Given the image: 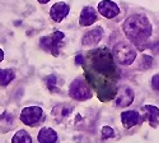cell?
<instances>
[{
	"mask_svg": "<svg viewBox=\"0 0 159 143\" xmlns=\"http://www.w3.org/2000/svg\"><path fill=\"white\" fill-rule=\"evenodd\" d=\"M4 60V51L0 49V61H3Z\"/></svg>",
	"mask_w": 159,
	"mask_h": 143,
	"instance_id": "cell-23",
	"label": "cell"
},
{
	"mask_svg": "<svg viewBox=\"0 0 159 143\" xmlns=\"http://www.w3.org/2000/svg\"><path fill=\"white\" fill-rule=\"evenodd\" d=\"M37 2L39 3V4H46V3H48L50 0H37Z\"/></svg>",
	"mask_w": 159,
	"mask_h": 143,
	"instance_id": "cell-24",
	"label": "cell"
},
{
	"mask_svg": "<svg viewBox=\"0 0 159 143\" xmlns=\"http://www.w3.org/2000/svg\"><path fill=\"white\" fill-rule=\"evenodd\" d=\"M83 63H84V60H83V56H82V55H78V56L75 58V64H79V65H82Z\"/></svg>",
	"mask_w": 159,
	"mask_h": 143,
	"instance_id": "cell-22",
	"label": "cell"
},
{
	"mask_svg": "<svg viewBox=\"0 0 159 143\" xmlns=\"http://www.w3.org/2000/svg\"><path fill=\"white\" fill-rule=\"evenodd\" d=\"M102 138L103 139H107V138H112L115 136V131L111 126H103L102 128Z\"/></svg>",
	"mask_w": 159,
	"mask_h": 143,
	"instance_id": "cell-19",
	"label": "cell"
},
{
	"mask_svg": "<svg viewBox=\"0 0 159 143\" xmlns=\"http://www.w3.org/2000/svg\"><path fill=\"white\" fill-rule=\"evenodd\" d=\"M103 37V28L102 27H96L92 31H88L83 38H82V44L84 46H93L97 45Z\"/></svg>",
	"mask_w": 159,
	"mask_h": 143,
	"instance_id": "cell-11",
	"label": "cell"
},
{
	"mask_svg": "<svg viewBox=\"0 0 159 143\" xmlns=\"http://www.w3.org/2000/svg\"><path fill=\"white\" fill-rule=\"evenodd\" d=\"M43 110L39 106H28L22 110L20 112V120L30 126H34L38 124V122L42 119Z\"/></svg>",
	"mask_w": 159,
	"mask_h": 143,
	"instance_id": "cell-6",
	"label": "cell"
},
{
	"mask_svg": "<svg viewBox=\"0 0 159 143\" xmlns=\"http://www.w3.org/2000/svg\"><path fill=\"white\" fill-rule=\"evenodd\" d=\"M135 93L132 88L124 86L121 88L117 89V98H116V105L120 107H126L129 105H131L132 101H134Z\"/></svg>",
	"mask_w": 159,
	"mask_h": 143,
	"instance_id": "cell-7",
	"label": "cell"
},
{
	"mask_svg": "<svg viewBox=\"0 0 159 143\" xmlns=\"http://www.w3.org/2000/svg\"><path fill=\"white\" fill-rule=\"evenodd\" d=\"M37 139L39 143H56L57 142V133L52 128L45 126L39 131Z\"/></svg>",
	"mask_w": 159,
	"mask_h": 143,
	"instance_id": "cell-13",
	"label": "cell"
},
{
	"mask_svg": "<svg viewBox=\"0 0 159 143\" xmlns=\"http://www.w3.org/2000/svg\"><path fill=\"white\" fill-rule=\"evenodd\" d=\"M98 12L103 17L112 19L116 16H118L120 8H118V5L116 3H113L112 0H102V2L98 4Z\"/></svg>",
	"mask_w": 159,
	"mask_h": 143,
	"instance_id": "cell-8",
	"label": "cell"
},
{
	"mask_svg": "<svg viewBox=\"0 0 159 143\" xmlns=\"http://www.w3.org/2000/svg\"><path fill=\"white\" fill-rule=\"evenodd\" d=\"M46 86H47V88L51 91V92H55V91H56V88H55V86H56V77L54 74L48 75L46 78Z\"/></svg>",
	"mask_w": 159,
	"mask_h": 143,
	"instance_id": "cell-18",
	"label": "cell"
},
{
	"mask_svg": "<svg viewBox=\"0 0 159 143\" xmlns=\"http://www.w3.org/2000/svg\"><path fill=\"white\" fill-rule=\"evenodd\" d=\"M152 87L155 91H159V74H155L152 78Z\"/></svg>",
	"mask_w": 159,
	"mask_h": 143,
	"instance_id": "cell-20",
	"label": "cell"
},
{
	"mask_svg": "<svg viewBox=\"0 0 159 143\" xmlns=\"http://www.w3.org/2000/svg\"><path fill=\"white\" fill-rule=\"evenodd\" d=\"M144 109H145V111H147L149 122L152 123L153 126H155V124L158 122V118H159V109L154 105H145Z\"/></svg>",
	"mask_w": 159,
	"mask_h": 143,
	"instance_id": "cell-15",
	"label": "cell"
},
{
	"mask_svg": "<svg viewBox=\"0 0 159 143\" xmlns=\"http://www.w3.org/2000/svg\"><path fill=\"white\" fill-rule=\"evenodd\" d=\"M83 65L87 81L96 88L99 100L102 102L112 100L117 93L116 82L120 78V70H117L110 50L99 47L89 51Z\"/></svg>",
	"mask_w": 159,
	"mask_h": 143,
	"instance_id": "cell-1",
	"label": "cell"
},
{
	"mask_svg": "<svg viewBox=\"0 0 159 143\" xmlns=\"http://www.w3.org/2000/svg\"><path fill=\"white\" fill-rule=\"evenodd\" d=\"M97 21V10L92 7L83 8L80 13V18H79V24L82 27H88V26L93 24Z\"/></svg>",
	"mask_w": 159,
	"mask_h": 143,
	"instance_id": "cell-12",
	"label": "cell"
},
{
	"mask_svg": "<svg viewBox=\"0 0 159 143\" xmlns=\"http://www.w3.org/2000/svg\"><path fill=\"white\" fill-rule=\"evenodd\" d=\"M14 72L11 69H0V86L5 87L8 86L13 79H14Z\"/></svg>",
	"mask_w": 159,
	"mask_h": 143,
	"instance_id": "cell-14",
	"label": "cell"
},
{
	"mask_svg": "<svg viewBox=\"0 0 159 143\" xmlns=\"http://www.w3.org/2000/svg\"><path fill=\"white\" fill-rule=\"evenodd\" d=\"M112 55L121 65H130L136 59V50L126 41H120L113 46Z\"/></svg>",
	"mask_w": 159,
	"mask_h": 143,
	"instance_id": "cell-3",
	"label": "cell"
},
{
	"mask_svg": "<svg viewBox=\"0 0 159 143\" xmlns=\"http://www.w3.org/2000/svg\"><path fill=\"white\" fill-rule=\"evenodd\" d=\"M121 122L122 125L126 129H130L132 126H135L136 124H140L143 122V118L140 116V114L135 110H129V111H124L121 114Z\"/></svg>",
	"mask_w": 159,
	"mask_h": 143,
	"instance_id": "cell-10",
	"label": "cell"
},
{
	"mask_svg": "<svg viewBox=\"0 0 159 143\" xmlns=\"http://www.w3.org/2000/svg\"><path fill=\"white\" fill-rule=\"evenodd\" d=\"M64 37H65V35L62 32L55 31L50 36L41 37V40H39V46H41V49H43L45 51H50L54 56H57L60 54V49L64 45V42H62Z\"/></svg>",
	"mask_w": 159,
	"mask_h": 143,
	"instance_id": "cell-4",
	"label": "cell"
},
{
	"mask_svg": "<svg viewBox=\"0 0 159 143\" xmlns=\"http://www.w3.org/2000/svg\"><path fill=\"white\" fill-rule=\"evenodd\" d=\"M69 10H70V8H69V5L66 4V3H64V2H59V3H56V4H54L51 7V9H50V16H51V18L54 19L55 22H61L66 16L69 14Z\"/></svg>",
	"mask_w": 159,
	"mask_h": 143,
	"instance_id": "cell-9",
	"label": "cell"
},
{
	"mask_svg": "<svg viewBox=\"0 0 159 143\" xmlns=\"http://www.w3.org/2000/svg\"><path fill=\"white\" fill-rule=\"evenodd\" d=\"M71 112V107L68 106V105H57L52 109V115L55 116V118L60 119V118H65V116H68L69 114Z\"/></svg>",
	"mask_w": 159,
	"mask_h": 143,
	"instance_id": "cell-17",
	"label": "cell"
},
{
	"mask_svg": "<svg viewBox=\"0 0 159 143\" xmlns=\"http://www.w3.org/2000/svg\"><path fill=\"white\" fill-rule=\"evenodd\" d=\"M122 30L126 37L136 46L147 42L153 31L149 19L144 14H132L127 17L122 24Z\"/></svg>",
	"mask_w": 159,
	"mask_h": 143,
	"instance_id": "cell-2",
	"label": "cell"
},
{
	"mask_svg": "<svg viewBox=\"0 0 159 143\" xmlns=\"http://www.w3.org/2000/svg\"><path fill=\"white\" fill-rule=\"evenodd\" d=\"M11 143H32V138L25 131H18L11 138Z\"/></svg>",
	"mask_w": 159,
	"mask_h": 143,
	"instance_id": "cell-16",
	"label": "cell"
},
{
	"mask_svg": "<svg viewBox=\"0 0 159 143\" xmlns=\"http://www.w3.org/2000/svg\"><path fill=\"white\" fill-rule=\"evenodd\" d=\"M143 60H144V63H145V65H144L145 69H148V68L152 67V61H153V58H152V56L144 55V56H143Z\"/></svg>",
	"mask_w": 159,
	"mask_h": 143,
	"instance_id": "cell-21",
	"label": "cell"
},
{
	"mask_svg": "<svg viewBox=\"0 0 159 143\" xmlns=\"http://www.w3.org/2000/svg\"><path fill=\"white\" fill-rule=\"evenodd\" d=\"M69 95L71 98L78 101H84L92 97L90 89L88 86V82H85L83 78H76L73 81V83L69 87Z\"/></svg>",
	"mask_w": 159,
	"mask_h": 143,
	"instance_id": "cell-5",
	"label": "cell"
}]
</instances>
